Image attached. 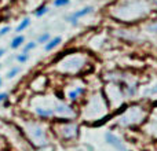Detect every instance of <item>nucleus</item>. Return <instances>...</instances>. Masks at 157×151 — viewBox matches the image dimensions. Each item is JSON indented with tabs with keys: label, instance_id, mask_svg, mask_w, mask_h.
Returning a JSON list of instances; mask_svg holds the SVG:
<instances>
[{
	"label": "nucleus",
	"instance_id": "1",
	"mask_svg": "<svg viewBox=\"0 0 157 151\" xmlns=\"http://www.w3.org/2000/svg\"><path fill=\"white\" fill-rule=\"evenodd\" d=\"M25 132H26L28 138L30 139L33 144L41 147L47 144V133L46 131L41 128V125L36 124V122H29V124L25 127Z\"/></svg>",
	"mask_w": 157,
	"mask_h": 151
},
{
	"label": "nucleus",
	"instance_id": "2",
	"mask_svg": "<svg viewBox=\"0 0 157 151\" xmlns=\"http://www.w3.org/2000/svg\"><path fill=\"white\" fill-rule=\"evenodd\" d=\"M83 58L80 57H68L66 59H63L62 62L59 63V69L62 72H66V73H76L81 68H83Z\"/></svg>",
	"mask_w": 157,
	"mask_h": 151
},
{
	"label": "nucleus",
	"instance_id": "3",
	"mask_svg": "<svg viewBox=\"0 0 157 151\" xmlns=\"http://www.w3.org/2000/svg\"><path fill=\"white\" fill-rule=\"evenodd\" d=\"M92 11H94V7L87 6V7H83V8H80V10L72 13L71 15H68V17H66V21H68L69 24H72L73 26H76V25L78 24V19L83 18V17H86V15H90Z\"/></svg>",
	"mask_w": 157,
	"mask_h": 151
},
{
	"label": "nucleus",
	"instance_id": "4",
	"mask_svg": "<svg viewBox=\"0 0 157 151\" xmlns=\"http://www.w3.org/2000/svg\"><path fill=\"white\" fill-rule=\"evenodd\" d=\"M54 113L59 117H63V118H71V117H75V111L69 105L63 102H58L54 105Z\"/></svg>",
	"mask_w": 157,
	"mask_h": 151
},
{
	"label": "nucleus",
	"instance_id": "5",
	"mask_svg": "<svg viewBox=\"0 0 157 151\" xmlns=\"http://www.w3.org/2000/svg\"><path fill=\"white\" fill-rule=\"evenodd\" d=\"M105 139H106V142H108V144L114 147L117 151H127V147H125L124 142H123L119 136L114 135V133H112V132L105 133Z\"/></svg>",
	"mask_w": 157,
	"mask_h": 151
},
{
	"label": "nucleus",
	"instance_id": "6",
	"mask_svg": "<svg viewBox=\"0 0 157 151\" xmlns=\"http://www.w3.org/2000/svg\"><path fill=\"white\" fill-rule=\"evenodd\" d=\"M33 110H35L36 116L40 117V118H50V117L55 116L54 106L52 107H48V106H36Z\"/></svg>",
	"mask_w": 157,
	"mask_h": 151
},
{
	"label": "nucleus",
	"instance_id": "7",
	"mask_svg": "<svg viewBox=\"0 0 157 151\" xmlns=\"http://www.w3.org/2000/svg\"><path fill=\"white\" fill-rule=\"evenodd\" d=\"M61 133H62V136L65 139H73L75 136H77V127L75 124L68 122V124L62 125V128H61Z\"/></svg>",
	"mask_w": 157,
	"mask_h": 151
},
{
	"label": "nucleus",
	"instance_id": "8",
	"mask_svg": "<svg viewBox=\"0 0 157 151\" xmlns=\"http://www.w3.org/2000/svg\"><path fill=\"white\" fill-rule=\"evenodd\" d=\"M62 43V37L61 36H55V37H52V39H50L48 40V43H46L44 44V51L46 52H50V51H52V50H55L59 44Z\"/></svg>",
	"mask_w": 157,
	"mask_h": 151
},
{
	"label": "nucleus",
	"instance_id": "9",
	"mask_svg": "<svg viewBox=\"0 0 157 151\" xmlns=\"http://www.w3.org/2000/svg\"><path fill=\"white\" fill-rule=\"evenodd\" d=\"M25 44V37L22 35H17L13 40L10 41V48L11 50H17L19 47H22Z\"/></svg>",
	"mask_w": 157,
	"mask_h": 151
},
{
	"label": "nucleus",
	"instance_id": "10",
	"mask_svg": "<svg viewBox=\"0 0 157 151\" xmlns=\"http://www.w3.org/2000/svg\"><path fill=\"white\" fill-rule=\"evenodd\" d=\"M30 24H32V21H30V18H24L21 22L18 24V26L15 28V33L17 35H21V32H24V30H26L30 26Z\"/></svg>",
	"mask_w": 157,
	"mask_h": 151
},
{
	"label": "nucleus",
	"instance_id": "11",
	"mask_svg": "<svg viewBox=\"0 0 157 151\" xmlns=\"http://www.w3.org/2000/svg\"><path fill=\"white\" fill-rule=\"evenodd\" d=\"M84 92V88L83 87H77V88H75V89H71V91L68 92V98H69V100H72V102H75V100H77L78 99V96H80L81 94Z\"/></svg>",
	"mask_w": 157,
	"mask_h": 151
},
{
	"label": "nucleus",
	"instance_id": "12",
	"mask_svg": "<svg viewBox=\"0 0 157 151\" xmlns=\"http://www.w3.org/2000/svg\"><path fill=\"white\" fill-rule=\"evenodd\" d=\"M19 73H21V66H14V68H11L10 70L7 72V74H6V78H8V80H13V78H15Z\"/></svg>",
	"mask_w": 157,
	"mask_h": 151
},
{
	"label": "nucleus",
	"instance_id": "13",
	"mask_svg": "<svg viewBox=\"0 0 157 151\" xmlns=\"http://www.w3.org/2000/svg\"><path fill=\"white\" fill-rule=\"evenodd\" d=\"M48 10H50L48 6H40V7L35 11V17L36 18H41L43 15H46V14L48 13Z\"/></svg>",
	"mask_w": 157,
	"mask_h": 151
},
{
	"label": "nucleus",
	"instance_id": "14",
	"mask_svg": "<svg viewBox=\"0 0 157 151\" xmlns=\"http://www.w3.org/2000/svg\"><path fill=\"white\" fill-rule=\"evenodd\" d=\"M51 39V35H50L48 32H46V33H41L40 36L37 37V40H36V43L37 44H46V43H48V40Z\"/></svg>",
	"mask_w": 157,
	"mask_h": 151
},
{
	"label": "nucleus",
	"instance_id": "15",
	"mask_svg": "<svg viewBox=\"0 0 157 151\" xmlns=\"http://www.w3.org/2000/svg\"><path fill=\"white\" fill-rule=\"evenodd\" d=\"M36 47H37V43H36V41H29V43L24 44V50H22V52H25V54H29V52L33 51Z\"/></svg>",
	"mask_w": 157,
	"mask_h": 151
},
{
	"label": "nucleus",
	"instance_id": "16",
	"mask_svg": "<svg viewBox=\"0 0 157 151\" xmlns=\"http://www.w3.org/2000/svg\"><path fill=\"white\" fill-rule=\"evenodd\" d=\"M17 62L21 63V65H24V63H26L28 61H29V54H25V52H21V54H18L15 57Z\"/></svg>",
	"mask_w": 157,
	"mask_h": 151
},
{
	"label": "nucleus",
	"instance_id": "17",
	"mask_svg": "<svg viewBox=\"0 0 157 151\" xmlns=\"http://www.w3.org/2000/svg\"><path fill=\"white\" fill-rule=\"evenodd\" d=\"M71 3V0H54V7H65Z\"/></svg>",
	"mask_w": 157,
	"mask_h": 151
},
{
	"label": "nucleus",
	"instance_id": "18",
	"mask_svg": "<svg viewBox=\"0 0 157 151\" xmlns=\"http://www.w3.org/2000/svg\"><path fill=\"white\" fill-rule=\"evenodd\" d=\"M10 32H11V26H8V25H6V26L0 28V39H2L3 36L8 35V33H10Z\"/></svg>",
	"mask_w": 157,
	"mask_h": 151
},
{
	"label": "nucleus",
	"instance_id": "19",
	"mask_svg": "<svg viewBox=\"0 0 157 151\" xmlns=\"http://www.w3.org/2000/svg\"><path fill=\"white\" fill-rule=\"evenodd\" d=\"M8 98H10V96H8V94H7V92H0V106H2L3 103H6V102H7V100H8Z\"/></svg>",
	"mask_w": 157,
	"mask_h": 151
},
{
	"label": "nucleus",
	"instance_id": "20",
	"mask_svg": "<svg viewBox=\"0 0 157 151\" xmlns=\"http://www.w3.org/2000/svg\"><path fill=\"white\" fill-rule=\"evenodd\" d=\"M147 30H149V32H152V33H157V22H156V24H153V25H150V26L147 28Z\"/></svg>",
	"mask_w": 157,
	"mask_h": 151
},
{
	"label": "nucleus",
	"instance_id": "21",
	"mask_svg": "<svg viewBox=\"0 0 157 151\" xmlns=\"http://www.w3.org/2000/svg\"><path fill=\"white\" fill-rule=\"evenodd\" d=\"M4 52H6V50H4V48H0V58H2L3 55H4Z\"/></svg>",
	"mask_w": 157,
	"mask_h": 151
},
{
	"label": "nucleus",
	"instance_id": "22",
	"mask_svg": "<svg viewBox=\"0 0 157 151\" xmlns=\"http://www.w3.org/2000/svg\"><path fill=\"white\" fill-rule=\"evenodd\" d=\"M2 85H3V80H2V76H0V88H2Z\"/></svg>",
	"mask_w": 157,
	"mask_h": 151
},
{
	"label": "nucleus",
	"instance_id": "23",
	"mask_svg": "<svg viewBox=\"0 0 157 151\" xmlns=\"http://www.w3.org/2000/svg\"><path fill=\"white\" fill-rule=\"evenodd\" d=\"M0 68H2V65H0Z\"/></svg>",
	"mask_w": 157,
	"mask_h": 151
}]
</instances>
